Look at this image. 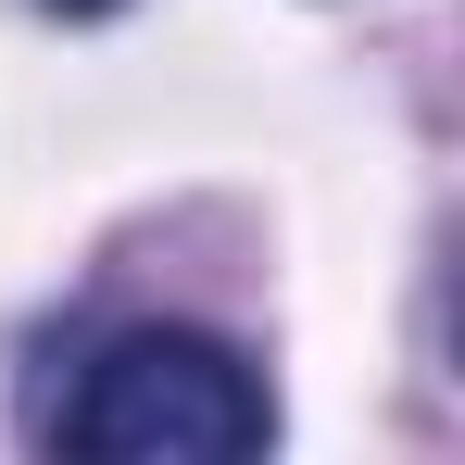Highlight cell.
I'll return each instance as SVG.
<instances>
[{
	"instance_id": "7a4b0ae2",
	"label": "cell",
	"mask_w": 465,
	"mask_h": 465,
	"mask_svg": "<svg viewBox=\"0 0 465 465\" xmlns=\"http://www.w3.org/2000/svg\"><path fill=\"white\" fill-rule=\"evenodd\" d=\"M38 13H114V0H38Z\"/></svg>"
},
{
	"instance_id": "6da1fadb",
	"label": "cell",
	"mask_w": 465,
	"mask_h": 465,
	"mask_svg": "<svg viewBox=\"0 0 465 465\" xmlns=\"http://www.w3.org/2000/svg\"><path fill=\"white\" fill-rule=\"evenodd\" d=\"M51 440L88 465H239L277 440V402L214 327H114L51 402Z\"/></svg>"
}]
</instances>
